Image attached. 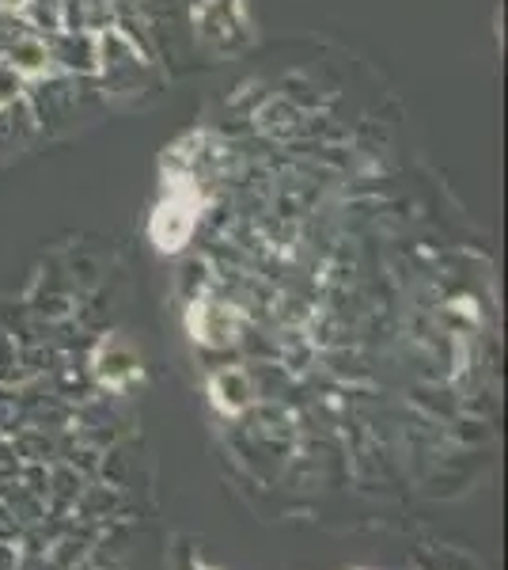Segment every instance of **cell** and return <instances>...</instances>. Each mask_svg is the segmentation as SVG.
Instances as JSON below:
<instances>
[{"label":"cell","mask_w":508,"mask_h":570,"mask_svg":"<svg viewBox=\"0 0 508 570\" xmlns=\"http://www.w3.org/2000/svg\"><path fill=\"white\" fill-rule=\"evenodd\" d=\"M190 324L193 338H201L209 346H228L236 338V312L228 305H217V301H206V305L193 308Z\"/></svg>","instance_id":"2"},{"label":"cell","mask_w":508,"mask_h":570,"mask_svg":"<svg viewBox=\"0 0 508 570\" xmlns=\"http://www.w3.org/2000/svg\"><path fill=\"white\" fill-rule=\"evenodd\" d=\"M46 61H50V53H46L39 42H20L12 50V66L20 72H27V77H31V72H42Z\"/></svg>","instance_id":"3"},{"label":"cell","mask_w":508,"mask_h":570,"mask_svg":"<svg viewBox=\"0 0 508 570\" xmlns=\"http://www.w3.org/2000/svg\"><path fill=\"white\" fill-rule=\"evenodd\" d=\"M198 214H201L198 187H190V179H171L149 225L152 244L160 247V252H182L190 233L198 228Z\"/></svg>","instance_id":"1"}]
</instances>
